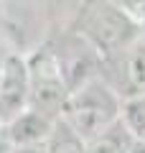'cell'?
I'll return each instance as SVG.
<instances>
[{
	"mask_svg": "<svg viewBox=\"0 0 145 153\" xmlns=\"http://www.w3.org/2000/svg\"><path fill=\"white\" fill-rule=\"evenodd\" d=\"M79 36L99 54L112 59L140 36V23L112 0H87L79 13Z\"/></svg>",
	"mask_w": 145,
	"mask_h": 153,
	"instance_id": "obj_1",
	"label": "cell"
},
{
	"mask_svg": "<svg viewBox=\"0 0 145 153\" xmlns=\"http://www.w3.org/2000/svg\"><path fill=\"white\" fill-rule=\"evenodd\" d=\"M120 112H122L120 94L107 82L94 76L87 84H81L79 89L69 92L66 105L61 110V117L84 140H89L97 133H102L104 128H109L115 120H120Z\"/></svg>",
	"mask_w": 145,
	"mask_h": 153,
	"instance_id": "obj_2",
	"label": "cell"
},
{
	"mask_svg": "<svg viewBox=\"0 0 145 153\" xmlns=\"http://www.w3.org/2000/svg\"><path fill=\"white\" fill-rule=\"evenodd\" d=\"M28 64V107L48 115L51 120H59L61 110L69 97L64 71L54 46H41L26 59Z\"/></svg>",
	"mask_w": 145,
	"mask_h": 153,
	"instance_id": "obj_3",
	"label": "cell"
},
{
	"mask_svg": "<svg viewBox=\"0 0 145 153\" xmlns=\"http://www.w3.org/2000/svg\"><path fill=\"white\" fill-rule=\"evenodd\" d=\"M28 64L16 54H5L0 69V128L28 107Z\"/></svg>",
	"mask_w": 145,
	"mask_h": 153,
	"instance_id": "obj_4",
	"label": "cell"
},
{
	"mask_svg": "<svg viewBox=\"0 0 145 153\" xmlns=\"http://www.w3.org/2000/svg\"><path fill=\"white\" fill-rule=\"evenodd\" d=\"M56 56H59V64H61V71H64L69 92L79 89L81 84H87L89 79L97 76L99 54L87 44L84 38H81V44H76V46H66V49L56 51Z\"/></svg>",
	"mask_w": 145,
	"mask_h": 153,
	"instance_id": "obj_5",
	"label": "cell"
},
{
	"mask_svg": "<svg viewBox=\"0 0 145 153\" xmlns=\"http://www.w3.org/2000/svg\"><path fill=\"white\" fill-rule=\"evenodd\" d=\"M54 123L48 115L38 112L33 107H26L21 115H16L8 125H3L8 146H28V143H46L51 130H54Z\"/></svg>",
	"mask_w": 145,
	"mask_h": 153,
	"instance_id": "obj_6",
	"label": "cell"
},
{
	"mask_svg": "<svg viewBox=\"0 0 145 153\" xmlns=\"http://www.w3.org/2000/svg\"><path fill=\"white\" fill-rule=\"evenodd\" d=\"M120 64V84L125 89V97L132 94H145V41L135 38L130 46H125L117 54Z\"/></svg>",
	"mask_w": 145,
	"mask_h": 153,
	"instance_id": "obj_7",
	"label": "cell"
},
{
	"mask_svg": "<svg viewBox=\"0 0 145 153\" xmlns=\"http://www.w3.org/2000/svg\"><path fill=\"white\" fill-rule=\"evenodd\" d=\"M130 143H132V133L120 117L109 128H104L102 133L87 140V153H127Z\"/></svg>",
	"mask_w": 145,
	"mask_h": 153,
	"instance_id": "obj_8",
	"label": "cell"
},
{
	"mask_svg": "<svg viewBox=\"0 0 145 153\" xmlns=\"http://www.w3.org/2000/svg\"><path fill=\"white\" fill-rule=\"evenodd\" d=\"M46 151L48 153H87V140L64 117H59L54 123V130H51L48 140H46Z\"/></svg>",
	"mask_w": 145,
	"mask_h": 153,
	"instance_id": "obj_9",
	"label": "cell"
},
{
	"mask_svg": "<svg viewBox=\"0 0 145 153\" xmlns=\"http://www.w3.org/2000/svg\"><path fill=\"white\" fill-rule=\"evenodd\" d=\"M120 117L127 125V130L132 133V138H145V94L125 97Z\"/></svg>",
	"mask_w": 145,
	"mask_h": 153,
	"instance_id": "obj_10",
	"label": "cell"
},
{
	"mask_svg": "<svg viewBox=\"0 0 145 153\" xmlns=\"http://www.w3.org/2000/svg\"><path fill=\"white\" fill-rule=\"evenodd\" d=\"M112 3H117L120 8H122L127 16H132L135 21H145V0H112Z\"/></svg>",
	"mask_w": 145,
	"mask_h": 153,
	"instance_id": "obj_11",
	"label": "cell"
},
{
	"mask_svg": "<svg viewBox=\"0 0 145 153\" xmlns=\"http://www.w3.org/2000/svg\"><path fill=\"white\" fill-rule=\"evenodd\" d=\"M8 153H48L46 143H28V146H8Z\"/></svg>",
	"mask_w": 145,
	"mask_h": 153,
	"instance_id": "obj_12",
	"label": "cell"
},
{
	"mask_svg": "<svg viewBox=\"0 0 145 153\" xmlns=\"http://www.w3.org/2000/svg\"><path fill=\"white\" fill-rule=\"evenodd\" d=\"M127 153H145V138H132Z\"/></svg>",
	"mask_w": 145,
	"mask_h": 153,
	"instance_id": "obj_13",
	"label": "cell"
},
{
	"mask_svg": "<svg viewBox=\"0 0 145 153\" xmlns=\"http://www.w3.org/2000/svg\"><path fill=\"white\" fill-rule=\"evenodd\" d=\"M3 59H5V56H3V54H0V69H3Z\"/></svg>",
	"mask_w": 145,
	"mask_h": 153,
	"instance_id": "obj_14",
	"label": "cell"
}]
</instances>
